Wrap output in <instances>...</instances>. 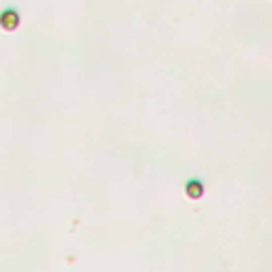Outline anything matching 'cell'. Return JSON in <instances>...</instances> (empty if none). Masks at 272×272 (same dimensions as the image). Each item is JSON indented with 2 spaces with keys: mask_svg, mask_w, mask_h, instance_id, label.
Masks as SVG:
<instances>
[{
  "mask_svg": "<svg viewBox=\"0 0 272 272\" xmlns=\"http://www.w3.org/2000/svg\"><path fill=\"white\" fill-rule=\"evenodd\" d=\"M185 196L189 200H200L204 196V185H202V181L200 179H191L185 183Z\"/></svg>",
  "mask_w": 272,
  "mask_h": 272,
  "instance_id": "7a4b0ae2",
  "label": "cell"
},
{
  "mask_svg": "<svg viewBox=\"0 0 272 272\" xmlns=\"http://www.w3.org/2000/svg\"><path fill=\"white\" fill-rule=\"evenodd\" d=\"M0 28L5 32H13V30L19 28V13L13 11V9H7V11L0 13Z\"/></svg>",
  "mask_w": 272,
  "mask_h": 272,
  "instance_id": "6da1fadb",
  "label": "cell"
}]
</instances>
